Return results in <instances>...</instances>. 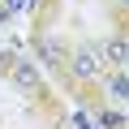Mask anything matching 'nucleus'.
<instances>
[{"instance_id":"obj_8","label":"nucleus","mask_w":129,"mask_h":129,"mask_svg":"<svg viewBox=\"0 0 129 129\" xmlns=\"http://www.w3.org/2000/svg\"><path fill=\"white\" fill-rule=\"evenodd\" d=\"M26 5H35V0H5V9H9V13H22Z\"/></svg>"},{"instance_id":"obj_10","label":"nucleus","mask_w":129,"mask_h":129,"mask_svg":"<svg viewBox=\"0 0 129 129\" xmlns=\"http://www.w3.org/2000/svg\"><path fill=\"white\" fill-rule=\"evenodd\" d=\"M120 5H129V0H120Z\"/></svg>"},{"instance_id":"obj_7","label":"nucleus","mask_w":129,"mask_h":129,"mask_svg":"<svg viewBox=\"0 0 129 129\" xmlns=\"http://www.w3.org/2000/svg\"><path fill=\"white\" fill-rule=\"evenodd\" d=\"M69 120H73V129H95V120H90V116H86V112H73V116H69Z\"/></svg>"},{"instance_id":"obj_2","label":"nucleus","mask_w":129,"mask_h":129,"mask_svg":"<svg viewBox=\"0 0 129 129\" xmlns=\"http://www.w3.org/2000/svg\"><path fill=\"white\" fill-rule=\"evenodd\" d=\"M9 78H13L17 90H35V86H39V69H35L30 60H13V64H9Z\"/></svg>"},{"instance_id":"obj_6","label":"nucleus","mask_w":129,"mask_h":129,"mask_svg":"<svg viewBox=\"0 0 129 129\" xmlns=\"http://www.w3.org/2000/svg\"><path fill=\"white\" fill-rule=\"evenodd\" d=\"M112 95L116 99H129V78H112Z\"/></svg>"},{"instance_id":"obj_3","label":"nucleus","mask_w":129,"mask_h":129,"mask_svg":"<svg viewBox=\"0 0 129 129\" xmlns=\"http://www.w3.org/2000/svg\"><path fill=\"white\" fill-rule=\"evenodd\" d=\"M103 56L112 64H129V39H108L103 43Z\"/></svg>"},{"instance_id":"obj_1","label":"nucleus","mask_w":129,"mask_h":129,"mask_svg":"<svg viewBox=\"0 0 129 129\" xmlns=\"http://www.w3.org/2000/svg\"><path fill=\"white\" fill-rule=\"evenodd\" d=\"M99 60H103V52L78 47V52H73V73H78V78H95V73H99Z\"/></svg>"},{"instance_id":"obj_5","label":"nucleus","mask_w":129,"mask_h":129,"mask_svg":"<svg viewBox=\"0 0 129 129\" xmlns=\"http://www.w3.org/2000/svg\"><path fill=\"white\" fill-rule=\"evenodd\" d=\"M99 125H103V129H120V125H125V116H120V112H103V116H99Z\"/></svg>"},{"instance_id":"obj_9","label":"nucleus","mask_w":129,"mask_h":129,"mask_svg":"<svg viewBox=\"0 0 129 129\" xmlns=\"http://www.w3.org/2000/svg\"><path fill=\"white\" fill-rule=\"evenodd\" d=\"M9 64H13V56H9L5 47H0V73H5V69H9Z\"/></svg>"},{"instance_id":"obj_4","label":"nucleus","mask_w":129,"mask_h":129,"mask_svg":"<svg viewBox=\"0 0 129 129\" xmlns=\"http://www.w3.org/2000/svg\"><path fill=\"white\" fill-rule=\"evenodd\" d=\"M39 56H43L47 64H60V60H64V47H60L56 39H39Z\"/></svg>"}]
</instances>
